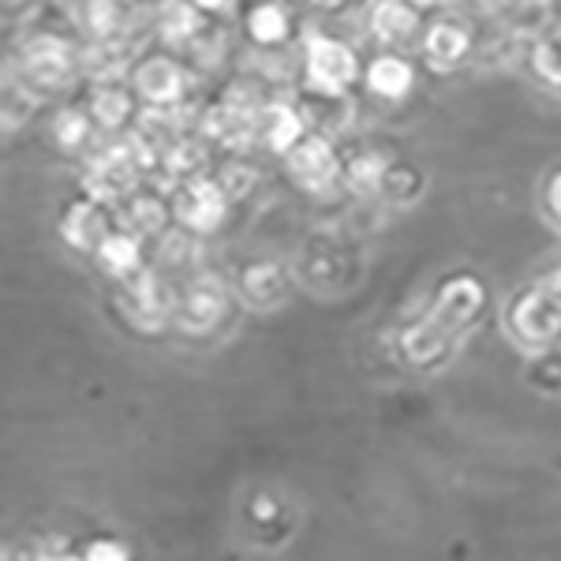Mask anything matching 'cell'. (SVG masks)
Instances as JSON below:
<instances>
[{"mask_svg": "<svg viewBox=\"0 0 561 561\" xmlns=\"http://www.w3.org/2000/svg\"><path fill=\"white\" fill-rule=\"evenodd\" d=\"M364 76L356 45L325 31L304 34V90L325 98H348Z\"/></svg>", "mask_w": 561, "mask_h": 561, "instance_id": "obj_1", "label": "cell"}, {"mask_svg": "<svg viewBox=\"0 0 561 561\" xmlns=\"http://www.w3.org/2000/svg\"><path fill=\"white\" fill-rule=\"evenodd\" d=\"M79 71H83V53L60 34L38 31L20 45V83L31 94L42 98L49 90L76 83Z\"/></svg>", "mask_w": 561, "mask_h": 561, "instance_id": "obj_2", "label": "cell"}, {"mask_svg": "<svg viewBox=\"0 0 561 561\" xmlns=\"http://www.w3.org/2000/svg\"><path fill=\"white\" fill-rule=\"evenodd\" d=\"M187 83H192V71L173 53H142L128 68V87L135 90V98L150 108H165V113H173L184 102Z\"/></svg>", "mask_w": 561, "mask_h": 561, "instance_id": "obj_3", "label": "cell"}, {"mask_svg": "<svg viewBox=\"0 0 561 561\" xmlns=\"http://www.w3.org/2000/svg\"><path fill=\"white\" fill-rule=\"evenodd\" d=\"M229 203L232 198L221 192V184L214 176L198 173V176H184L176 184L169 214H173L176 229L192 232V237H206V232L221 229V221L229 217Z\"/></svg>", "mask_w": 561, "mask_h": 561, "instance_id": "obj_4", "label": "cell"}, {"mask_svg": "<svg viewBox=\"0 0 561 561\" xmlns=\"http://www.w3.org/2000/svg\"><path fill=\"white\" fill-rule=\"evenodd\" d=\"M476 42H479L476 23L468 20V15L442 8L434 20H427V26H423V34H420L423 65L434 71H457L476 53Z\"/></svg>", "mask_w": 561, "mask_h": 561, "instance_id": "obj_5", "label": "cell"}, {"mask_svg": "<svg viewBox=\"0 0 561 561\" xmlns=\"http://www.w3.org/2000/svg\"><path fill=\"white\" fill-rule=\"evenodd\" d=\"M285 169L307 195H325L341 180V153L333 139L307 131L293 150L285 153Z\"/></svg>", "mask_w": 561, "mask_h": 561, "instance_id": "obj_6", "label": "cell"}, {"mask_svg": "<svg viewBox=\"0 0 561 561\" xmlns=\"http://www.w3.org/2000/svg\"><path fill=\"white\" fill-rule=\"evenodd\" d=\"M423 26H427V20H423V12H415L409 0H375L370 4L367 31L386 53H404L409 45H420Z\"/></svg>", "mask_w": 561, "mask_h": 561, "instance_id": "obj_7", "label": "cell"}, {"mask_svg": "<svg viewBox=\"0 0 561 561\" xmlns=\"http://www.w3.org/2000/svg\"><path fill=\"white\" fill-rule=\"evenodd\" d=\"M364 87L378 102H404L415 90V60L404 53H378L364 65Z\"/></svg>", "mask_w": 561, "mask_h": 561, "instance_id": "obj_8", "label": "cell"}, {"mask_svg": "<svg viewBox=\"0 0 561 561\" xmlns=\"http://www.w3.org/2000/svg\"><path fill=\"white\" fill-rule=\"evenodd\" d=\"M57 229L68 248L83 251V255H94L98 243L113 232V221H108V206L94 203V198H76V203H68V210L60 214Z\"/></svg>", "mask_w": 561, "mask_h": 561, "instance_id": "obj_9", "label": "cell"}, {"mask_svg": "<svg viewBox=\"0 0 561 561\" xmlns=\"http://www.w3.org/2000/svg\"><path fill=\"white\" fill-rule=\"evenodd\" d=\"M135 90L128 87V79H98L90 87V102H87V116L94 128L102 131H121L135 121Z\"/></svg>", "mask_w": 561, "mask_h": 561, "instance_id": "obj_10", "label": "cell"}, {"mask_svg": "<svg viewBox=\"0 0 561 561\" xmlns=\"http://www.w3.org/2000/svg\"><path fill=\"white\" fill-rule=\"evenodd\" d=\"M240 23H243V38L259 45V49H285L296 38L293 12L280 0H255V4H248Z\"/></svg>", "mask_w": 561, "mask_h": 561, "instance_id": "obj_11", "label": "cell"}, {"mask_svg": "<svg viewBox=\"0 0 561 561\" xmlns=\"http://www.w3.org/2000/svg\"><path fill=\"white\" fill-rule=\"evenodd\" d=\"M307 135V124L300 116L296 102H280V98H270L266 105L259 108V128H255V139L266 142L277 158H285L288 150L296 147Z\"/></svg>", "mask_w": 561, "mask_h": 561, "instance_id": "obj_12", "label": "cell"}, {"mask_svg": "<svg viewBox=\"0 0 561 561\" xmlns=\"http://www.w3.org/2000/svg\"><path fill=\"white\" fill-rule=\"evenodd\" d=\"M76 20L90 34L94 45L116 42V38H124V31H128L131 8H128V0H79Z\"/></svg>", "mask_w": 561, "mask_h": 561, "instance_id": "obj_13", "label": "cell"}, {"mask_svg": "<svg viewBox=\"0 0 561 561\" xmlns=\"http://www.w3.org/2000/svg\"><path fill=\"white\" fill-rule=\"evenodd\" d=\"M505 26L524 42L547 38V34L558 31V0H510Z\"/></svg>", "mask_w": 561, "mask_h": 561, "instance_id": "obj_14", "label": "cell"}, {"mask_svg": "<svg viewBox=\"0 0 561 561\" xmlns=\"http://www.w3.org/2000/svg\"><path fill=\"white\" fill-rule=\"evenodd\" d=\"M121 206H124V229L135 232L139 240L142 237H161V232L169 229V221H173L165 198L153 195V192H142V187H135Z\"/></svg>", "mask_w": 561, "mask_h": 561, "instance_id": "obj_15", "label": "cell"}, {"mask_svg": "<svg viewBox=\"0 0 561 561\" xmlns=\"http://www.w3.org/2000/svg\"><path fill=\"white\" fill-rule=\"evenodd\" d=\"M206 26H210V20H206L203 12H195L187 0H165L158 12V34L173 45L176 53H184Z\"/></svg>", "mask_w": 561, "mask_h": 561, "instance_id": "obj_16", "label": "cell"}, {"mask_svg": "<svg viewBox=\"0 0 561 561\" xmlns=\"http://www.w3.org/2000/svg\"><path fill=\"white\" fill-rule=\"evenodd\" d=\"M98 262H102V270L105 274H113V277H121V280H128L131 274H139V262H142V240L135 237V232L128 229H113L108 237L98 243Z\"/></svg>", "mask_w": 561, "mask_h": 561, "instance_id": "obj_17", "label": "cell"}, {"mask_svg": "<svg viewBox=\"0 0 561 561\" xmlns=\"http://www.w3.org/2000/svg\"><path fill=\"white\" fill-rule=\"evenodd\" d=\"M221 314H225V293H221L217 280H206V277L187 288L184 304H180V319H184L187 325H195V330L214 325Z\"/></svg>", "mask_w": 561, "mask_h": 561, "instance_id": "obj_18", "label": "cell"}, {"mask_svg": "<svg viewBox=\"0 0 561 561\" xmlns=\"http://www.w3.org/2000/svg\"><path fill=\"white\" fill-rule=\"evenodd\" d=\"M389 161L393 158H386L382 150H359V153H352L348 161H341V180H348L352 192L375 195L378 187H382Z\"/></svg>", "mask_w": 561, "mask_h": 561, "instance_id": "obj_19", "label": "cell"}, {"mask_svg": "<svg viewBox=\"0 0 561 561\" xmlns=\"http://www.w3.org/2000/svg\"><path fill=\"white\" fill-rule=\"evenodd\" d=\"M38 102H42V98L31 94L20 79H0V135L23 128V124L34 116Z\"/></svg>", "mask_w": 561, "mask_h": 561, "instance_id": "obj_20", "label": "cell"}, {"mask_svg": "<svg viewBox=\"0 0 561 561\" xmlns=\"http://www.w3.org/2000/svg\"><path fill=\"white\" fill-rule=\"evenodd\" d=\"M53 139H57L60 150H83L94 139V124H90L87 108L79 105L57 108V116H53Z\"/></svg>", "mask_w": 561, "mask_h": 561, "instance_id": "obj_21", "label": "cell"}, {"mask_svg": "<svg viewBox=\"0 0 561 561\" xmlns=\"http://www.w3.org/2000/svg\"><path fill=\"white\" fill-rule=\"evenodd\" d=\"M240 288L251 304H270L285 293V277H280V270L270 266V262H255V266H248L240 274Z\"/></svg>", "mask_w": 561, "mask_h": 561, "instance_id": "obj_22", "label": "cell"}, {"mask_svg": "<svg viewBox=\"0 0 561 561\" xmlns=\"http://www.w3.org/2000/svg\"><path fill=\"white\" fill-rule=\"evenodd\" d=\"M531 71L550 87H561V31L547 34V38L531 42Z\"/></svg>", "mask_w": 561, "mask_h": 561, "instance_id": "obj_23", "label": "cell"}, {"mask_svg": "<svg viewBox=\"0 0 561 561\" xmlns=\"http://www.w3.org/2000/svg\"><path fill=\"white\" fill-rule=\"evenodd\" d=\"M423 187V173L415 165H404V161H389L386 176H382V192L386 198H393V203H409V198L420 195Z\"/></svg>", "mask_w": 561, "mask_h": 561, "instance_id": "obj_24", "label": "cell"}, {"mask_svg": "<svg viewBox=\"0 0 561 561\" xmlns=\"http://www.w3.org/2000/svg\"><path fill=\"white\" fill-rule=\"evenodd\" d=\"M34 12H38V0H0V23L8 26L31 23Z\"/></svg>", "mask_w": 561, "mask_h": 561, "instance_id": "obj_25", "label": "cell"}, {"mask_svg": "<svg viewBox=\"0 0 561 561\" xmlns=\"http://www.w3.org/2000/svg\"><path fill=\"white\" fill-rule=\"evenodd\" d=\"M87 561H124V550L116 542H94L87 550Z\"/></svg>", "mask_w": 561, "mask_h": 561, "instance_id": "obj_26", "label": "cell"}, {"mask_svg": "<svg viewBox=\"0 0 561 561\" xmlns=\"http://www.w3.org/2000/svg\"><path fill=\"white\" fill-rule=\"evenodd\" d=\"M187 4H192L195 12H203L206 20H214V15L229 12V8H232V0H187Z\"/></svg>", "mask_w": 561, "mask_h": 561, "instance_id": "obj_27", "label": "cell"}, {"mask_svg": "<svg viewBox=\"0 0 561 561\" xmlns=\"http://www.w3.org/2000/svg\"><path fill=\"white\" fill-rule=\"evenodd\" d=\"M547 203H550V210H554V217L561 221V173L550 180V187H547Z\"/></svg>", "mask_w": 561, "mask_h": 561, "instance_id": "obj_28", "label": "cell"}, {"mask_svg": "<svg viewBox=\"0 0 561 561\" xmlns=\"http://www.w3.org/2000/svg\"><path fill=\"white\" fill-rule=\"evenodd\" d=\"M311 8H319V12H345L352 0H307Z\"/></svg>", "mask_w": 561, "mask_h": 561, "instance_id": "obj_29", "label": "cell"}, {"mask_svg": "<svg viewBox=\"0 0 561 561\" xmlns=\"http://www.w3.org/2000/svg\"><path fill=\"white\" fill-rule=\"evenodd\" d=\"M409 4L415 8V12H423V15H427V12H434V8H442V4H446V0H409Z\"/></svg>", "mask_w": 561, "mask_h": 561, "instance_id": "obj_30", "label": "cell"}]
</instances>
